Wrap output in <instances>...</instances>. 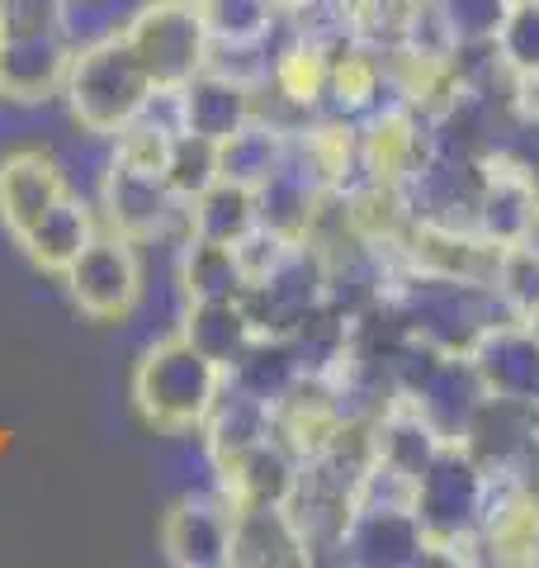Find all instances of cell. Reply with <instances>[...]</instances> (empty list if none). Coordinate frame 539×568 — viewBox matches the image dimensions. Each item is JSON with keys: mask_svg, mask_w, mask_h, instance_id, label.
Returning <instances> with one entry per match:
<instances>
[{"mask_svg": "<svg viewBox=\"0 0 539 568\" xmlns=\"http://www.w3.org/2000/svg\"><path fill=\"white\" fill-rule=\"evenodd\" d=\"M464 355H469L488 398H507V403L539 398V336L530 332L526 317L501 313L497 323H488L474 336V346Z\"/></svg>", "mask_w": 539, "mask_h": 568, "instance_id": "obj_11", "label": "cell"}, {"mask_svg": "<svg viewBox=\"0 0 539 568\" xmlns=\"http://www.w3.org/2000/svg\"><path fill=\"white\" fill-rule=\"evenodd\" d=\"M180 332H185L204 355H213V361H218L223 369L237 361L242 346L251 342V336H256V327H251V317H246V308H242V298L185 304V313H180Z\"/></svg>", "mask_w": 539, "mask_h": 568, "instance_id": "obj_27", "label": "cell"}, {"mask_svg": "<svg viewBox=\"0 0 539 568\" xmlns=\"http://www.w3.org/2000/svg\"><path fill=\"white\" fill-rule=\"evenodd\" d=\"M232 564L237 568H303L313 545L289 517V507H232Z\"/></svg>", "mask_w": 539, "mask_h": 568, "instance_id": "obj_16", "label": "cell"}, {"mask_svg": "<svg viewBox=\"0 0 539 568\" xmlns=\"http://www.w3.org/2000/svg\"><path fill=\"white\" fill-rule=\"evenodd\" d=\"M166 6H194V10H200V6H204V0H166Z\"/></svg>", "mask_w": 539, "mask_h": 568, "instance_id": "obj_35", "label": "cell"}, {"mask_svg": "<svg viewBox=\"0 0 539 568\" xmlns=\"http://www.w3.org/2000/svg\"><path fill=\"white\" fill-rule=\"evenodd\" d=\"M209 474H213L209 484L218 488L232 507H284L294 493V478H298V455L270 432L265 440L246 446L242 455L209 465Z\"/></svg>", "mask_w": 539, "mask_h": 568, "instance_id": "obj_15", "label": "cell"}, {"mask_svg": "<svg viewBox=\"0 0 539 568\" xmlns=\"http://www.w3.org/2000/svg\"><path fill=\"white\" fill-rule=\"evenodd\" d=\"M223 384H227V369L175 327L171 336H161V342H152L138 355L129 394L138 417L156 436L185 440V436H200L213 403L223 398Z\"/></svg>", "mask_w": 539, "mask_h": 568, "instance_id": "obj_1", "label": "cell"}, {"mask_svg": "<svg viewBox=\"0 0 539 568\" xmlns=\"http://www.w3.org/2000/svg\"><path fill=\"white\" fill-rule=\"evenodd\" d=\"M119 33L138 52V62L148 67L156 91H180L194 71L209 67V29L204 14L194 6H166V0H142L129 10V20Z\"/></svg>", "mask_w": 539, "mask_h": 568, "instance_id": "obj_5", "label": "cell"}, {"mask_svg": "<svg viewBox=\"0 0 539 568\" xmlns=\"http://www.w3.org/2000/svg\"><path fill=\"white\" fill-rule=\"evenodd\" d=\"M403 261L411 265V271H421V275L492 290L497 261H501V242L482 237L474 223L417 219V223H411V233H407V242H403Z\"/></svg>", "mask_w": 539, "mask_h": 568, "instance_id": "obj_9", "label": "cell"}, {"mask_svg": "<svg viewBox=\"0 0 539 568\" xmlns=\"http://www.w3.org/2000/svg\"><path fill=\"white\" fill-rule=\"evenodd\" d=\"M71 52H77L71 29L6 33V77H0V100H14V104L58 100L62 85H67Z\"/></svg>", "mask_w": 539, "mask_h": 568, "instance_id": "obj_14", "label": "cell"}, {"mask_svg": "<svg viewBox=\"0 0 539 568\" xmlns=\"http://www.w3.org/2000/svg\"><path fill=\"white\" fill-rule=\"evenodd\" d=\"M492 52L511 81H539V0H511Z\"/></svg>", "mask_w": 539, "mask_h": 568, "instance_id": "obj_28", "label": "cell"}, {"mask_svg": "<svg viewBox=\"0 0 539 568\" xmlns=\"http://www.w3.org/2000/svg\"><path fill=\"white\" fill-rule=\"evenodd\" d=\"M0 77H6V29H0Z\"/></svg>", "mask_w": 539, "mask_h": 568, "instance_id": "obj_33", "label": "cell"}, {"mask_svg": "<svg viewBox=\"0 0 539 568\" xmlns=\"http://www.w3.org/2000/svg\"><path fill=\"white\" fill-rule=\"evenodd\" d=\"M336 559L355 568H417L430 559V545L407 497H359L336 540Z\"/></svg>", "mask_w": 539, "mask_h": 568, "instance_id": "obj_7", "label": "cell"}, {"mask_svg": "<svg viewBox=\"0 0 539 568\" xmlns=\"http://www.w3.org/2000/svg\"><path fill=\"white\" fill-rule=\"evenodd\" d=\"M482 398H488V394H482L469 355H445V361L436 365V375H430L417 394H411V403H417L449 440H459V432L469 426V417L478 413Z\"/></svg>", "mask_w": 539, "mask_h": 568, "instance_id": "obj_26", "label": "cell"}, {"mask_svg": "<svg viewBox=\"0 0 539 568\" xmlns=\"http://www.w3.org/2000/svg\"><path fill=\"white\" fill-rule=\"evenodd\" d=\"M474 227L501 246L526 242L539 233L535 194L526 185V175H520L501 152H492L488 166H482V185H478V200H474Z\"/></svg>", "mask_w": 539, "mask_h": 568, "instance_id": "obj_17", "label": "cell"}, {"mask_svg": "<svg viewBox=\"0 0 539 568\" xmlns=\"http://www.w3.org/2000/svg\"><path fill=\"white\" fill-rule=\"evenodd\" d=\"M436 156V138H430V119L411 104L393 100L384 110L359 119V166L374 181L411 185Z\"/></svg>", "mask_w": 539, "mask_h": 568, "instance_id": "obj_10", "label": "cell"}, {"mask_svg": "<svg viewBox=\"0 0 539 568\" xmlns=\"http://www.w3.org/2000/svg\"><path fill=\"white\" fill-rule=\"evenodd\" d=\"M535 440H539V398H535Z\"/></svg>", "mask_w": 539, "mask_h": 568, "instance_id": "obj_36", "label": "cell"}, {"mask_svg": "<svg viewBox=\"0 0 539 568\" xmlns=\"http://www.w3.org/2000/svg\"><path fill=\"white\" fill-rule=\"evenodd\" d=\"M526 323H530V332L539 336V308H535V313H526Z\"/></svg>", "mask_w": 539, "mask_h": 568, "instance_id": "obj_34", "label": "cell"}, {"mask_svg": "<svg viewBox=\"0 0 539 568\" xmlns=\"http://www.w3.org/2000/svg\"><path fill=\"white\" fill-rule=\"evenodd\" d=\"M62 100L81 133L110 142L156 100V85L148 77V67L138 62V52L129 48V39L119 29H110V33H95V39L77 43Z\"/></svg>", "mask_w": 539, "mask_h": 568, "instance_id": "obj_2", "label": "cell"}, {"mask_svg": "<svg viewBox=\"0 0 539 568\" xmlns=\"http://www.w3.org/2000/svg\"><path fill=\"white\" fill-rule=\"evenodd\" d=\"M62 284H67L71 308L81 317H90V323H129L142 304V290H148L142 246L100 223V233L90 237V246L77 261H71Z\"/></svg>", "mask_w": 539, "mask_h": 568, "instance_id": "obj_4", "label": "cell"}, {"mask_svg": "<svg viewBox=\"0 0 539 568\" xmlns=\"http://www.w3.org/2000/svg\"><path fill=\"white\" fill-rule=\"evenodd\" d=\"M284 162H289V129H279L275 119L256 114L237 129L227 142H218V175L223 181H237V185H265Z\"/></svg>", "mask_w": 539, "mask_h": 568, "instance_id": "obj_25", "label": "cell"}, {"mask_svg": "<svg viewBox=\"0 0 539 568\" xmlns=\"http://www.w3.org/2000/svg\"><path fill=\"white\" fill-rule=\"evenodd\" d=\"M492 294L511 317H526V313L539 308V233L526 237V242L501 246Z\"/></svg>", "mask_w": 539, "mask_h": 568, "instance_id": "obj_29", "label": "cell"}, {"mask_svg": "<svg viewBox=\"0 0 539 568\" xmlns=\"http://www.w3.org/2000/svg\"><path fill=\"white\" fill-rule=\"evenodd\" d=\"M200 14L209 29V52L279 48L289 29V10L279 0H204Z\"/></svg>", "mask_w": 539, "mask_h": 568, "instance_id": "obj_21", "label": "cell"}, {"mask_svg": "<svg viewBox=\"0 0 539 568\" xmlns=\"http://www.w3.org/2000/svg\"><path fill=\"white\" fill-rule=\"evenodd\" d=\"M213 181H218V142H209L200 133L180 129L171 138V156H166V185L180 194V200H194L204 194Z\"/></svg>", "mask_w": 539, "mask_h": 568, "instance_id": "obj_31", "label": "cell"}, {"mask_svg": "<svg viewBox=\"0 0 539 568\" xmlns=\"http://www.w3.org/2000/svg\"><path fill=\"white\" fill-rule=\"evenodd\" d=\"M95 213L104 227L133 237L138 246L152 242H180L185 237V200L166 185V175L123 166V162H104L100 175V194H95Z\"/></svg>", "mask_w": 539, "mask_h": 568, "instance_id": "obj_6", "label": "cell"}, {"mask_svg": "<svg viewBox=\"0 0 539 568\" xmlns=\"http://www.w3.org/2000/svg\"><path fill=\"white\" fill-rule=\"evenodd\" d=\"M497 152L526 175V185L535 194V209H539V114H516L507 123V133H501V142H497Z\"/></svg>", "mask_w": 539, "mask_h": 568, "instance_id": "obj_32", "label": "cell"}, {"mask_svg": "<svg viewBox=\"0 0 539 568\" xmlns=\"http://www.w3.org/2000/svg\"><path fill=\"white\" fill-rule=\"evenodd\" d=\"M256 190L237 185V181H213L204 194H194L185 204V237H204V242H227L237 246L256 233Z\"/></svg>", "mask_w": 539, "mask_h": 568, "instance_id": "obj_24", "label": "cell"}, {"mask_svg": "<svg viewBox=\"0 0 539 568\" xmlns=\"http://www.w3.org/2000/svg\"><path fill=\"white\" fill-rule=\"evenodd\" d=\"M175 95V119L185 133H200L209 142H227L237 129H246L261 114V85L232 77L223 67H204L180 85Z\"/></svg>", "mask_w": 539, "mask_h": 568, "instance_id": "obj_12", "label": "cell"}, {"mask_svg": "<svg viewBox=\"0 0 539 568\" xmlns=\"http://www.w3.org/2000/svg\"><path fill=\"white\" fill-rule=\"evenodd\" d=\"M308 375L303 369V355L294 346V336H270V332H256L251 342L242 346V355L227 365V384L242 388V394L261 398L275 407L289 388Z\"/></svg>", "mask_w": 539, "mask_h": 568, "instance_id": "obj_23", "label": "cell"}, {"mask_svg": "<svg viewBox=\"0 0 539 568\" xmlns=\"http://www.w3.org/2000/svg\"><path fill=\"white\" fill-rule=\"evenodd\" d=\"M175 290H180V304L242 298V294H246L242 252H237V246H227V242L180 237V242H175Z\"/></svg>", "mask_w": 539, "mask_h": 568, "instance_id": "obj_20", "label": "cell"}, {"mask_svg": "<svg viewBox=\"0 0 539 568\" xmlns=\"http://www.w3.org/2000/svg\"><path fill=\"white\" fill-rule=\"evenodd\" d=\"M232 503L218 488L180 493L156 530L161 559L175 568H227L232 564Z\"/></svg>", "mask_w": 539, "mask_h": 568, "instance_id": "obj_8", "label": "cell"}, {"mask_svg": "<svg viewBox=\"0 0 539 568\" xmlns=\"http://www.w3.org/2000/svg\"><path fill=\"white\" fill-rule=\"evenodd\" d=\"M492 474L449 440L411 484V511L426 530L430 559L445 564H478L482 559V521H488Z\"/></svg>", "mask_w": 539, "mask_h": 568, "instance_id": "obj_3", "label": "cell"}, {"mask_svg": "<svg viewBox=\"0 0 539 568\" xmlns=\"http://www.w3.org/2000/svg\"><path fill=\"white\" fill-rule=\"evenodd\" d=\"M95 233H100V213H95V204H85L81 194L71 190L67 200H62V204H52L43 219L33 223L14 246L24 252V261L33 265V271H43V275H52V280H62V275L71 271V261L85 252Z\"/></svg>", "mask_w": 539, "mask_h": 568, "instance_id": "obj_19", "label": "cell"}, {"mask_svg": "<svg viewBox=\"0 0 539 568\" xmlns=\"http://www.w3.org/2000/svg\"><path fill=\"white\" fill-rule=\"evenodd\" d=\"M67 194H71V181L48 148H20L0 156V227L10 233V242H20Z\"/></svg>", "mask_w": 539, "mask_h": 568, "instance_id": "obj_13", "label": "cell"}, {"mask_svg": "<svg viewBox=\"0 0 539 568\" xmlns=\"http://www.w3.org/2000/svg\"><path fill=\"white\" fill-rule=\"evenodd\" d=\"M289 156L322 190H346L355 175H365V166H359V123L327 110L289 133Z\"/></svg>", "mask_w": 539, "mask_h": 568, "instance_id": "obj_18", "label": "cell"}, {"mask_svg": "<svg viewBox=\"0 0 539 568\" xmlns=\"http://www.w3.org/2000/svg\"><path fill=\"white\" fill-rule=\"evenodd\" d=\"M440 29L449 33L455 52L464 48H492L497 43V29L507 20L511 0H430Z\"/></svg>", "mask_w": 539, "mask_h": 568, "instance_id": "obj_30", "label": "cell"}, {"mask_svg": "<svg viewBox=\"0 0 539 568\" xmlns=\"http://www.w3.org/2000/svg\"><path fill=\"white\" fill-rule=\"evenodd\" d=\"M322 194L327 190L289 156L265 185H256V219H261L265 233H275L284 242H308L313 219L322 209Z\"/></svg>", "mask_w": 539, "mask_h": 568, "instance_id": "obj_22", "label": "cell"}]
</instances>
